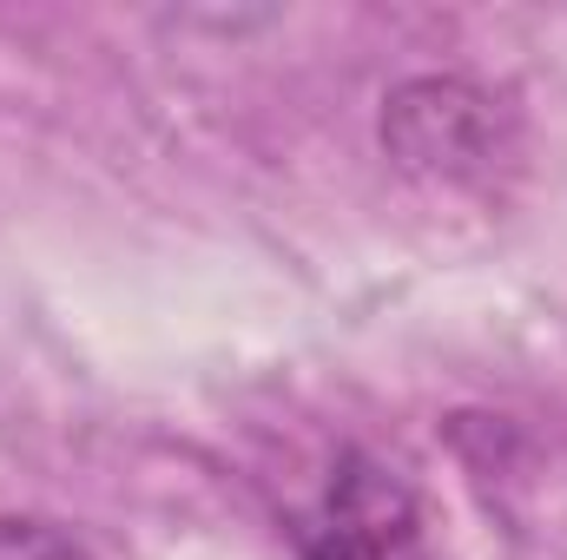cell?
Masks as SVG:
<instances>
[{
	"label": "cell",
	"mask_w": 567,
	"mask_h": 560,
	"mask_svg": "<svg viewBox=\"0 0 567 560\" xmlns=\"http://www.w3.org/2000/svg\"><path fill=\"white\" fill-rule=\"evenodd\" d=\"M508 145H515V113L462 73L403 80L383 100V152L416 178L475 185L508 158Z\"/></svg>",
	"instance_id": "cell-1"
},
{
	"label": "cell",
	"mask_w": 567,
	"mask_h": 560,
	"mask_svg": "<svg viewBox=\"0 0 567 560\" xmlns=\"http://www.w3.org/2000/svg\"><path fill=\"white\" fill-rule=\"evenodd\" d=\"M297 548H303V560H429L423 501L390 462L350 448L330 468L323 495L303 508Z\"/></svg>",
	"instance_id": "cell-2"
},
{
	"label": "cell",
	"mask_w": 567,
	"mask_h": 560,
	"mask_svg": "<svg viewBox=\"0 0 567 560\" xmlns=\"http://www.w3.org/2000/svg\"><path fill=\"white\" fill-rule=\"evenodd\" d=\"M0 560H93L60 521L40 515H0Z\"/></svg>",
	"instance_id": "cell-3"
}]
</instances>
